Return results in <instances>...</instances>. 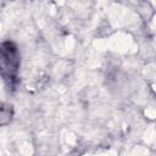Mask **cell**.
Instances as JSON below:
<instances>
[{
    "instance_id": "1",
    "label": "cell",
    "mask_w": 156,
    "mask_h": 156,
    "mask_svg": "<svg viewBox=\"0 0 156 156\" xmlns=\"http://www.w3.org/2000/svg\"><path fill=\"white\" fill-rule=\"evenodd\" d=\"M1 77L10 89H15L18 83V69L21 56L18 48L13 41H4L0 48Z\"/></svg>"
},
{
    "instance_id": "2",
    "label": "cell",
    "mask_w": 156,
    "mask_h": 156,
    "mask_svg": "<svg viewBox=\"0 0 156 156\" xmlns=\"http://www.w3.org/2000/svg\"><path fill=\"white\" fill-rule=\"evenodd\" d=\"M11 116H12L11 106H6L5 104H2V107H1V124H6L10 121Z\"/></svg>"
}]
</instances>
